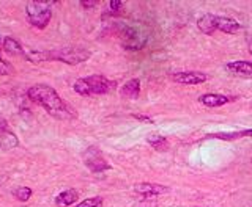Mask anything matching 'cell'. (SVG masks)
I'll return each instance as SVG.
<instances>
[{"label":"cell","mask_w":252,"mask_h":207,"mask_svg":"<svg viewBox=\"0 0 252 207\" xmlns=\"http://www.w3.org/2000/svg\"><path fill=\"white\" fill-rule=\"evenodd\" d=\"M84 163L92 173H102L110 168V165L106 162V158L102 157L101 151L94 146H90L84 153Z\"/></svg>","instance_id":"6"},{"label":"cell","mask_w":252,"mask_h":207,"mask_svg":"<svg viewBox=\"0 0 252 207\" xmlns=\"http://www.w3.org/2000/svg\"><path fill=\"white\" fill-rule=\"evenodd\" d=\"M173 82L181 85H199L207 82V74L199 73V71H181V73H173L170 76Z\"/></svg>","instance_id":"7"},{"label":"cell","mask_w":252,"mask_h":207,"mask_svg":"<svg viewBox=\"0 0 252 207\" xmlns=\"http://www.w3.org/2000/svg\"><path fill=\"white\" fill-rule=\"evenodd\" d=\"M134 118L142 119V121H148V123H152V119H150L148 116H144V115H134Z\"/></svg>","instance_id":"24"},{"label":"cell","mask_w":252,"mask_h":207,"mask_svg":"<svg viewBox=\"0 0 252 207\" xmlns=\"http://www.w3.org/2000/svg\"><path fill=\"white\" fill-rule=\"evenodd\" d=\"M213 22H215V28L222 31V33H227V35H235L236 31L241 30V26L238 22H236L235 19L232 18H225V16H216L215 14V19H213Z\"/></svg>","instance_id":"11"},{"label":"cell","mask_w":252,"mask_h":207,"mask_svg":"<svg viewBox=\"0 0 252 207\" xmlns=\"http://www.w3.org/2000/svg\"><path fill=\"white\" fill-rule=\"evenodd\" d=\"M123 2H120V0H110L109 2V6H110V10L112 11H120L122 8H123Z\"/></svg>","instance_id":"22"},{"label":"cell","mask_w":252,"mask_h":207,"mask_svg":"<svg viewBox=\"0 0 252 207\" xmlns=\"http://www.w3.org/2000/svg\"><path fill=\"white\" fill-rule=\"evenodd\" d=\"M90 58V52L82 47H63V49L46 52V60H59L66 65H79Z\"/></svg>","instance_id":"4"},{"label":"cell","mask_w":252,"mask_h":207,"mask_svg":"<svg viewBox=\"0 0 252 207\" xmlns=\"http://www.w3.org/2000/svg\"><path fill=\"white\" fill-rule=\"evenodd\" d=\"M96 5H98L96 0H92V2H81V6H84V8H93Z\"/></svg>","instance_id":"23"},{"label":"cell","mask_w":252,"mask_h":207,"mask_svg":"<svg viewBox=\"0 0 252 207\" xmlns=\"http://www.w3.org/2000/svg\"><path fill=\"white\" fill-rule=\"evenodd\" d=\"M230 101H232L230 98L222 96V94H216V93H207V94H202V96L199 98V102L203 104L205 107H210V108L222 107Z\"/></svg>","instance_id":"12"},{"label":"cell","mask_w":252,"mask_h":207,"mask_svg":"<svg viewBox=\"0 0 252 207\" xmlns=\"http://www.w3.org/2000/svg\"><path fill=\"white\" fill-rule=\"evenodd\" d=\"M77 192L76 190H65V192H62L57 198H55V203L60 207H68V206H73L76 201H77Z\"/></svg>","instance_id":"16"},{"label":"cell","mask_w":252,"mask_h":207,"mask_svg":"<svg viewBox=\"0 0 252 207\" xmlns=\"http://www.w3.org/2000/svg\"><path fill=\"white\" fill-rule=\"evenodd\" d=\"M2 47H3V51H5L6 53H10V55H24V57H26V52H24V49L21 47V44H19L18 41H16L14 38H10V36L3 38Z\"/></svg>","instance_id":"17"},{"label":"cell","mask_w":252,"mask_h":207,"mask_svg":"<svg viewBox=\"0 0 252 207\" xmlns=\"http://www.w3.org/2000/svg\"><path fill=\"white\" fill-rule=\"evenodd\" d=\"M120 94L126 99H137L139 94H140V82L139 78H131V80L126 82L122 90H120Z\"/></svg>","instance_id":"14"},{"label":"cell","mask_w":252,"mask_h":207,"mask_svg":"<svg viewBox=\"0 0 252 207\" xmlns=\"http://www.w3.org/2000/svg\"><path fill=\"white\" fill-rule=\"evenodd\" d=\"M52 5H54L52 2H36V0L27 2L26 14L30 26H33L35 28L39 30L46 28L52 18Z\"/></svg>","instance_id":"3"},{"label":"cell","mask_w":252,"mask_h":207,"mask_svg":"<svg viewBox=\"0 0 252 207\" xmlns=\"http://www.w3.org/2000/svg\"><path fill=\"white\" fill-rule=\"evenodd\" d=\"M134 192L142 196H159L165 195L170 192V188L167 185L162 184H153V182H140V184L134 185Z\"/></svg>","instance_id":"8"},{"label":"cell","mask_w":252,"mask_h":207,"mask_svg":"<svg viewBox=\"0 0 252 207\" xmlns=\"http://www.w3.org/2000/svg\"><path fill=\"white\" fill-rule=\"evenodd\" d=\"M101 206H102V198L101 196H92V198H87V200L76 204L74 207H101Z\"/></svg>","instance_id":"20"},{"label":"cell","mask_w":252,"mask_h":207,"mask_svg":"<svg viewBox=\"0 0 252 207\" xmlns=\"http://www.w3.org/2000/svg\"><path fill=\"white\" fill-rule=\"evenodd\" d=\"M248 49H249V52L252 55V39H249V41H248Z\"/></svg>","instance_id":"25"},{"label":"cell","mask_w":252,"mask_h":207,"mask_svg":"<svg viewBox=\"0 0 252 207\" xmlns=\"http://www.w3.org/2000/svg\"><path fill=\"white\" fill-rule=\"evenodd\" d=\"M147 141L153 149L161 151V153L169 149V141L165 137H162V135H150V137H147Z\"/></svg>","instance_id":"18"},{"label":"cell","mask_w":252,"mask_h":207,"mask_svg":"<svg viewBox=\"0 0 252 207\" xmlns=\"http://www.w3.org/2000/svg\"><path fill=\"white\" fill-rule=\"evenodd\" d=\"M32 188H29V187H18L14 190V198L16 200H19V201H22V203H26V201H29L30 200V196H32Z\"/></svg>","instance_id":"19"},{"label":"cell","mask_w":252,"mask_h":207,"mask_svg":"<svg viewBox=\"0 0 252 207\" xmlns=\"http://www.w3.org/2000/svg\"><path fill=\"white\" fill-rule=\"evenodd\" d=\"M122 44L128 51H139L147 44V35L142 33L140 28L136 27H122L120 30Z\"/></svg>","instance_id":"5"},{"label":"cell","mask_w":252,"mask_h":207,"mask_svg":"<svg viewBox=\"0 0 252 207\" xmlns=\"http://www.w3.org/2000/svg\"><path fill=\"white\" fill-rule=\"evenodd\" d=\"M252 137V129L240 130V132H220V133H210L205 137V140H224V141H233L240 138Z\"/></svg>","instance_id":"13"},{"label":"cell","mask_w":252,"mask_h":207,"mask_svg":"<svg viewBox=\"0 0 252 207\" xmlns=\"http://www.w3.org/2000/svg\"><path fill=\"white\" fill-rule=\"evenodd\" d=\"M27 96L32 102L43 107L51 116L66 121V119H74L77 116L76 110L63 101L59 93L49 85H33L27 91Z\"/></svg>","instance_id":"1"},{"label":"cell","mask_w":252,"mask_h":207,"mask_svg":"<svg viewBox=\"0 0 252 207\" xmlns=\"http://www.w3.org/2000/svg\"><path fill=\"white\" fill-rule=\"evenodd\" d=\"M19 145L18 137L10 130L8 123L3 118H0V148L2 149H13Z\"/></svg>","instance_id":"9"},{"label":"cell","mask_w":252,"mask_h":207,"mask_svg":"<svg viewBox=\"0 0 252 207\" xmlns=\"http://www.w3.org/2000/svg\"><path fill=\"white\" fill-rule=\"evenodd\" d=\"M13 73L11 65H8L5 60L0 58V76H10Z\"/></svg>","instance_id":"21"},{"label":"cell","mask_w":252,"mask_h":207,"mask_svg":"<svg viewBox=\"0 0 252 207\" xmlns=\"http://www.w3.org/2000/svg\"><path fill=\"white\" fill-rule=\"evenodd\" d=\"M225 69L230 74L236 76V77L252 78V63L251 61H244V60L230 61V63H227V65H225Z\"/></svg>","instance_id":"10"},{"label":"cell","mask_w":252,"mask_h":207,"mask_svg":"<svg viewBox=\"0 0 252 207\" xmlns=\"http://www.w3.org/2000/svg\"><path fill=\"white\" fill-rule=\"evenodd\" d=\"M213 19H215V14H205L197 21V27H199L202 33H205V35L215 33L216 28H215V22H213Z\"/></svg>","instance_id":"15"},{"label":"cell","mask_w":252,"mask_h":207,"mask_svg":"<svg viewBox=\"0 0 252 207\" xmlns=\"http://www.w3.org/2000/svg\"><path fill=\"white\" fill-rule=\"evenodd\" d=\"M73 88L81 96H96V94H107L115 88V82L109 80L104 76H89L77 78Z\"/></svg>","instance_id":"2"}]
</instances>
